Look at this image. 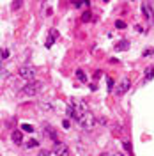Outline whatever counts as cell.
<instances>
[{
  "label": "cell",
  "instance_id": "9a60e30c",
  "mask_svg": "<svg viewBox=\"0 0 154 156\" xmlns=\"http://www.w3.org/2000/svg\"><path fill=\"white\" fill-rule=\"evenodd\" d=\"M115 27H117V29H126V23L122 21V20H117V21H115Z\"/></svg>",
  "mask_w": 154,
  "mask_h": 156
},
{
  "label": "cell",
  "instance_id": "7a4b0ae2",
  "mask_svg": "<svg viewBox=\"0 0 154 156\" xmlns=\"http://www.w3.org/2000/svg\"><path fill=\"white\" fill-rule=\"evenodd\" d=\"M41 89H43V82H37V80H30L29 83L23 87V94H27V96H36L41 92Z\"/></svg>",
  "mask_w": 154,
  "mask_h": 156
},
{
  "label": "cell",
  "instance_id": "30bf717a",
  "mask_svg": "<svg viewBox=\"0 0 154 156\" xmlns=\"http://www.w3.org/2000/svg\"><path fill=\"white\" fill-rule=\"evenodd\" d=\"M76 78L80 80V82H82V83H85V82H87V78H85V73H83L82 69H76Z\"/></svg>",
  "mask_w": 154,
  "mask_h": 156
},
{
  "label": "cell",
  "instance_id": "ac0fdd59",
  "mask_svg": "<svg viewBox=\"0 0 154 156\" xmlns=\"http://www.w3.org/2000/svg\"><path fill=\"white\" fill-rule=\"evenodd\" d=\"M124 149L128 151V153H131V144H128V142H126V144H124Z\"/></svg>",
  "mask_w": 154,
  "mask_h": 156
},
{
  "label": "cell",
  "instance_id": "52a82bcc",
  "mask_svg": "<svg viewBox=\"0 0 154 156\" xmlns=\"http://www.w3.org/2000/svg\"><path fill=\"white\" fill-rule=\"evenodd\" d=\"M154 78V68L152 66H149V68L145 69V76H144V82H151Z\"/></svg>",
  "mask_w": 154,
  "mask_h": 156
},
{
  "label": "cell",
  "instance_id": "d6986e66",
  "mask_svg": "<svg viewBox=\"0 0 154 156\" xmlns=\"http://www.w3.org/2000/svg\"><path fill=\"white\" fill-rule=\"evenodd\" d=\"M62 126H64V128H69V126H71V122H69V119H66V121L62 122Z\"/></svg>",
  "mask_w": 154,
  "mask_h": 156
},
{
  "label": "cell",
  "instance_id": "5bb4252c",
  "mask_svg": "<svg viewBox=\"0 0 154 156\" xmlns=\"http://www.w3.org/2000/svg\"><path fill=\"white\" fill-rule=\"evenodd\" d=\"M129 46V43L128 41H121L119 44H117V50H124V48H128Z\"/></svg>",
  "mask_w": 154,
  "mask_h": 156
},
{
  "label": "cell",
  "instance_id": "ba28073f",
  "mask_svg": "<svg viewBox=\"0 0 154 156\" xmlns=\"http://www.w3.org/2000/svg\"><path fill=\"white\" fill-rule=\"evenodd\" d=\"M55 37H57V30H51V32H50V37H48V41H46V48H50V46L53 44V41H55Z\"/></svg>",
  "mask_w": 154,
  "mask_h": 156
},
{
  "label": "cell",
  "instance_id": "8992f818",
  "mask_svg": "<svg viewBox=\"0 0 154 156\" xmlns=\"http://www.w3.org/2000/svg\"><path fill=\"white\" fill-rule=\"evenodd\" d=\"M11 138H12L14 144H21V142H23V135H21V131H12V133H11Z\"/></svg>",
  "mask_w": 154,
  "mask_h": 156
},
{
  "label": "cell",
  "instance_id": "ffe728a7",
  "mask_svg": "<svg viewBox=\"0 0 154 156\" xmlns=\"http://www.w3.org/2000/svg\"><path fill=\"white\" fill-rule=\"evenodd\" d=\"M9 57V51H7V50H4V51H2V58H7Z\"/></svg>",
  "mask_w": 154,
  "mask_h": 156
},
{
  "label": "cell",
  "instance_id": "7402d4cb",
  "mask_svg": "<svg viewBox=\"0 0 154 156\" xmlns=\"http://www.w3.org/2000/svg\"><path fill=\"white\" fill-rule=\"evenodd\" d=\"M7 76H9V73H7L5 69H2V78H7Z\"/></svg>",
  "mask_w": 154,
  "mask_h": 156
},
{
  "label": "cell",
  "instance_id": "603a6c76",
  "mask_svg": "<svg viewBox=\"0 0 154 156\" xmlns=\"http://www.w3.org/2000/svg\"><path fill=\"white\" fill-rule=\"evenodd\" d=\"M105 2H108V0H105Z\"/></svg>",
  "mask_w": 154,
  "mask_h": 156
},
{
  "label": "cell",
  "instance_id": "9c48e42d",
  "mask_svg": "<svg viewBox=\"0 0 154 156\" xmlns=\"http://www.w3.org/2000/svg\"><path fill=\"white\" fill-rule=\"evenodd\" d=\"M142 12H144L145 18H154L152 12H151V9H149V5H147V4H144V7H142Z\"/></svg>",
  "mask_w": 154,
  "mask_h": 156
},
{
  "label": "cell",
  "instance_id": "4fadbf2b",
  "mask_svg": "<svg viewBox=\"0 0 154 156\" xmlns=\"http://www.w3.org/2000/svg\"><path fill=\"white\" fill-rule=\"evenodd\" d=\"M21 129L27 131V133H32V131H34V126H30V124H21Z\"/></svg>",
  "mask_w": 154,
  "mask_h": 156
},
{
  "label": "cell",
  "instance_id": "7c38bea8",
  "mask_svg": "<svg viewBox=\"0 0 154 156\" xmlns=\"http://www.w3.org/2000/svg\"><path fill=\"white\" fill-rule=\"evenodd\" d=\"M37 146H39V142L36 140V138H30L29 142H27V147H29V149L30 147H37Z\"/></svg>",
  "mask_w": 154,
  "mask_h": 156
},
{
  "label": "cell",
  "instance_id": "44dd1931",
  "mask_svg": "<svg viewBox=\"0 0 154 156\" xmlns=\"http://www.w3.org/2000/svg\"><path fill=\"white\" fill-rule=\"evenodd\" d=\"M82 20H83V21H87V20H90V14H89V12H85V14L82 16Z\"/></svg>",
  "mask_w": 154,
  "mask_h": 156
},
{
  "label": "cell",
  "instance_id": "8fae6325",
  "mask_svg": "<svg viewBox=\"0 0 154 156\" xmlns=\"http://www.w3.org/2000/svg\"><path fill=\"white\" fill-rule=\"evenodd\" d=\"M21 5H23V0H14V2H12V9L14 11L21 9Z\"/></svg>",
  "mask_w": 154,
  "mask_h": 156
},
{
  "label": "cell",
  "instance_id": "3957f363",
  "mask_svg": "<svg viewBox=\"0 0 154 156\" xmlns=\"http://www.w3.org/2000/svg\"><path fill=\"white\" fill-rule=\"evenodd\" d=\"M18 76L30 82V80H34V78H36V69L30 68V66H21V68L18 69Z\"/></svg>",
  "mask_w": 154,
  "mask_h": 156
},
{
  "label": "cell",
  "instance_id": "e0dca14e",
  "mask_svg": "<svg viewBox=\"0 0 154 156\" xmlns=\"http://www.w3.org/2000/svg\"><path fill=\"white\" fill-rule=\"evenodd\" d=\"M112 89H114V80L108 78V90H112Z\"/></svg>",
  "mask_w": 154,
  "mask_h": 156
},
{
  "label": "cell",
  "instance_id": "2e32d148",
  "mask_svg": "<svg viewBox=\"0 0 154 156\" xmlns=\"http://www.w3.org/2000/svg\"><path fill=\"white\" fill-rule=\"evenodd\" d=\"M43 110L50 112V110H51V105H50V103H43Z\"/></svg>",
  "mask_w": 154,
  "mask_h": 156
},
{
  "label": "cell",
  "instance_id": "6da1fadb",
  "mask_svg": "<svg viewBox=\"0 0 154 156\" xmlns=\"http://www.w3.org/2000/svg\"><path fill=\"white\" fill-rule=\"evenodd\" d=\"M78 124H80V126L83 128V129L90 131L92 128L96 126V117H94L92 114H90V112H89V110H87L85 114H83V115H82L80 119H78Z\"/></svg>",
  "mask_w": 154,
  "mask_h": 156
},
{
  "label": "cell",
  "instance_id": "5b68a950",
  "mask_svg": "<svg viewBox=\"0 0 154 156\" xmlns=\"http://www.w3.org/2000/svg\"><path fill=\"white\" fill-rule=\"evenodd\" d=\"M50 154H60V156H69V149L66 144H57L53 147V151H50Z\"/></svg>",
  "mask_w": 154,
  "mask_h": 156
},
{
  "label": "cell",
  "instance_id": "277c9868",
  "mask_svg": "<svg viewBox=\"0 0 154 156\" xmlns=\"http://www.w3.org/2000/svg\"><path fill=\"white\" fill-rule=\"evenodd\" d=\"M129 87H131L129 78H121V82L117 83V87H115V94L117 96H122V94H126L129 90Z\"/></svg>",
  "mask_w": 154,
  "mask_h": 156
}]
</instances>
